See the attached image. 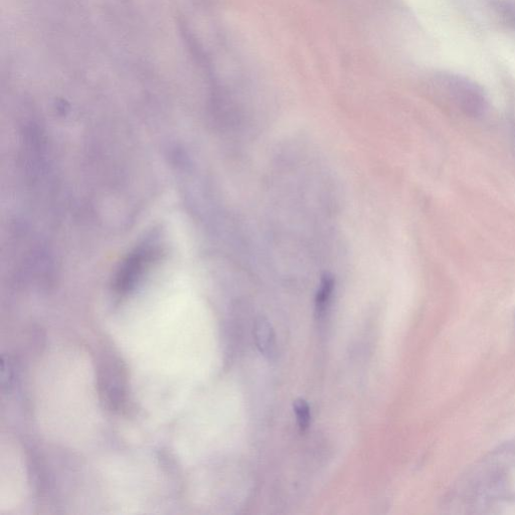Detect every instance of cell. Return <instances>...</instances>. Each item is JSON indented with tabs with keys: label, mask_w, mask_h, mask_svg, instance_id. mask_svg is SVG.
<instances>
[{
	"label": "cell",
	"mask_w": 515,
	"mask_h": 515,
	"mask_svg": "<svg viewBox=\"0 0 515 515\" xmlns=\"http://www.w3.org/2000/svg\"><path fill=\"white\" fill-rule=\"evenodd\" d=\"M333 286L334 284L331 278L325 277L321 282L315 302L316 314L318 315V317H321L325 314V311L331 299Z\"/></svg>",
	"instance_id": "3"
},
{
	"label": "cell",
	"mask_w": 515,
	"mask_h": 515,
	"mask_svg": "<svg viewBox=\"0 0 515 515\" xmlns=\"http://www.w3.org/2000/svg\"><path fill=\"white\" fill-rule=\"evenodd\" d=\"M466 487L468 507L515 506V446L487 459L469 476Z\"/></svg>",
	"instance_id": "1"
},
{
	"label": "cell",
	"mask_w": 515,
	"mask_h": 515,
	"mask_svg": "<svg viewBox=\"0 0 515 515\" xmlns=\"http://www.w3.org/2000/svg\"><path fill=\"white\" fill-rule=\"evenodd\" d=\"M254 335L260 353L266 358L272 359L276 355V337L267 319L260 317L256 320Z\"/></svg>",
	"instance_id": "2"
},
{
	"label": "cell",
	"mask_w": 515,
	"mask_h": 515,
	"mask_svg": "<svg viewBox=\"0 0 515 515\" xmlns=\"http://www.w3.org/2000/svg\"><path fill=\"white\" fill-rule=\"evenodd\" d=\"M294 413L297 423L302 432H305L311 423V412L309 405L303 399H298L293 404Z\"/></svg>",
	"instance_id": "4"
}]
</instances>
